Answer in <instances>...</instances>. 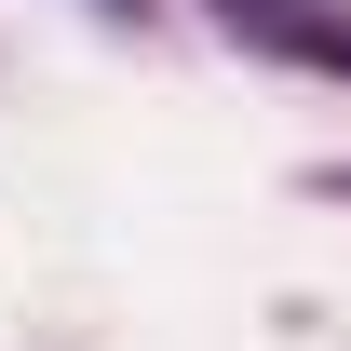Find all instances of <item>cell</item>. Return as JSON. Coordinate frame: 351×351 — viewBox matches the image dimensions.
Returning <instances> with one entry per match:
<instances>
[{"label":"cell","instance_id":"1","mask_svg":"<svg viewBox=\"0 0 351 351\" xmlns=\"http://www.w3.org/2000/svg\"><path fill=\"white\" fill-rule=\"evenodd\" d=\"M217 14H230V41L298 54V68H338V82H351V14H338V0H217Z\"/></svg>","mask_w":351,"mask_h":351},{"label":"cell","instance_id":"2","mask_svg":"<svg viewBox=\"0 0 351 351\" xmlns=\"http://www.w3.org/2000/svg\"><path fill=\"white\" fill-rule=\"evenodd\" d=\"M338 189H351V176H338Z\"/></svg>","mask_w":351,"mask_h":351}]
</instances>
